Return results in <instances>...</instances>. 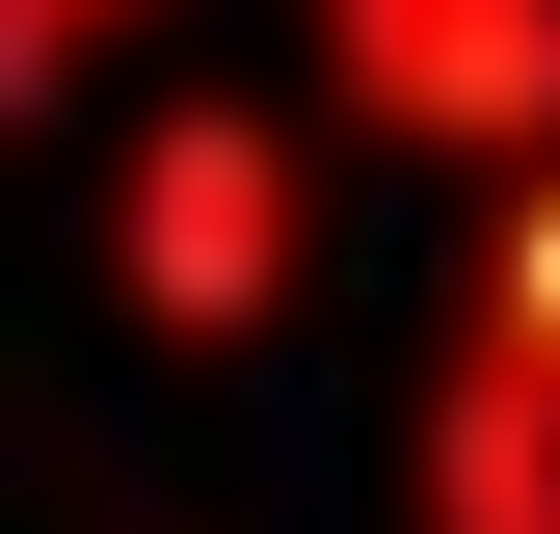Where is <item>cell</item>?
<instances>
[{"label": "cell", "instance_id": "1", "mask_svg": "<svg viewBox=\"0 0 560 534\" xmlns=\"http://www.w3.org/2000/svg\"><path fill=\"white\" fill-rule=\"evenodd\" d=\"M320 267V107H241V81H161L107 161V294L133 348H267Z\"/></svg>", "mask_w": 560, "mask_h": 534}, {"label": "cell", "instance_id": "2", "mask_svg": "<svg viewBox=\"0 0 560 534\" xmlns=\"http://www.w3.org/2000/svg\"><path fill=\"white\" fill-rule=\"evenodd\" d=\"M294 81L374 161L508 187V161H560V0H294Z\"/></svg>", "mask_w": 560, "mask_h": 534}, {"label": "cell", "instance_id": "3", "mask_svg": "<svg viewBox=\"0 0 560 534\" xmlns=\"http://www.w3.org/2000/svg\"><path fill=\"white\" fill-rule=\"evenodd\" d=\"M400 534H560V374L534 348H454L400 374Z\"/></svg>", "mask_w": 560, "mask_h": 534}, {"label": "cell", "instance_id": "4", "mask_svg": "<svg viewBox=\"0 0 560 534\" xmlns=\"http://www.w3.org/2000/svg\"><path fill=\"white\" fill-rule=\"evenodd\" d=\"M454 321L560 374V161H508V187H480V267H454Z\"/></svg>", "mask_w": 560, "mask_h": 534}, {"label": "cell", "instance_id": "5", "mask_svg": "<svg viewBox=\"0 0 560 534\" xmlns=\"http://www.w3.org/2000/svg\"><path fill=\"white\" fill-rule=\"evenodd\" d=\"M133 27H161V0H0V134H27V107H81Z\"/></svg>", "mask_w": 560, "mask_h": 534}]
</instances>
